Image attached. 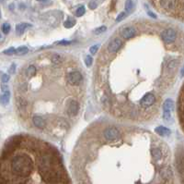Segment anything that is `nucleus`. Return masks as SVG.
Listing matches in <instances>:
<instances>
[{
  "label": "nucleus",
  "mask_w": 184,
  "mask_h": 184,
  "mask_svg": "<svg viewBox=\"0 0 184 184\" xmlns=\"http://www.w3.org/2000/svg\"><path fill=\"white\" fill-rule=\"evenodd\" d=\"M11 169L19 177H28L33 169L32 160L27 155L15 156L11 162Z\"/></svg>",
  "instance_id": "f257e3e1"
},
{
  "label": "nucleus",
  "mask_w": 184,
  "mask_h": 184,
  "mask_svg": "<svg viewBox=\"0 0 184 184\" xmlns=\"http://www.w3.org/2000/svg\"><path fill=\"white\" fill-rule=\"evenodd\" d=\"M104 137L108 141H114V140H117L120 137V132L114 127L108 128L107 130H105V131H104Z\"/></svg>",
  "instance_id": "f03ea898"
},
{
  "label": "nucleus",
  "mask_w": 184,
  "mask_h": 184,
  "mask_svg": "<svg viewBox=\"0 0 184 184\" xmlns=\"http://www.w3.org/2000/svg\"><path fill=\"white\" fill-rule=\"evenodd\" d=\"M67 81L72 85H78L82 81V75L78 71H72L67 74Z\"/></svg>",
  "instance_id": "7ed1b4c3"
},
{
  "label": "nucleus",
  "mask_w": 184,
  "mask_h": 184,
  "mask_svg": "<svg viewBox=\"0 0 184 184\" xmlns=\"http://www.w3.org/2000/svg\"><path fill=\"white\" fill-rule=\"evenodd\" d=\"M162 38L164 42L166 43H172L175 41L176 39V36H177V34H176V32L173 30V29H167L165 30L164 32L162 33Z\"/></svg>",
  "instance_id": "20e7f679"
},
{
  "label": "nucleus",
  "mask_w": 184,
  "mask_h": 184,
  "mask_svg": "<svg viewBox=\"0 0 184 184\" xmlns=\"http://www.w3.org/2000/svg\"><path fill=\"white\" fill-rule=\"evenodd\" d=\"M155 96L152 93H147L146 95L142 99H141V105L143 107H149L155 103Z\"/></svg>",
  "instance_id": "39448f33"
},
{
  "label": "nucleus",
  "mask_w": 184,
  "mask_h": 184,
  "mask_svg": "<svg viewBox=\"0 0 184 184\" xmlns=\"http://www.w3.org/2000/svg\"><path fill=\"white\" fill-rule=\"evenodd\" d=\"M122 45H123V42L121 41V39L120 38H115V39H113V40L109 44L108 49H109V52L115 53V52H117V51H118L121 48Z\"/></svg>",
  "instance_id": "423d86ee"
},
{
  "label": "nucleus",
  "mask_w": 184,
  "mask_h": 184,
  "mask_svg": "<svg viewBox=\"0 0 184 184\" xmlns=\"http://www.w3.org/2000/svg\"><path fill=\"white\" fill-rule=\"evenodd\" d=\"M160 4L166 10H173L178 5V0H160Z\"/></svg>",
  "instance_id": "0eeeda50"
},
{
  "label": "nucleus",
  "mask_w": 184,
  "mask_h": 184,
  "mask_svg": "<svg viewBox=\"0 0 184 184\" xmlns=\"http://www.w3.org/2000/svg\"><path fill=\"white\" fill-rule=\"evenodd\" d=\"M78 108H79V105L77 101H71L68 105V113L70 116H76L78 112Z\"/></svg>",
  "instance_id": "6e6552de"
},
{
  "label": "nucleus",
  "mask_w": 184,
  "mask_h": 184,
  "mask_svg": "<svg viewBox=\"0 0 184 184\" xmlns=\"http://www.w3.org/2000/svg\"><path fill=\"white\" fill-rule=\"evenodd\" d=\"M31 25L29 24V23H25V22H22V23H19L17 26H16V33H17L18 35H21L23 34L27 29H29Z\"/></svg>",
  "instance_id": "1a4fd4ad"
},
{
  "label": "nucleus",
  "mask_w": 184,
  "mask_h": 184,
  "mask_svg": "<svg viewBox=\"0 0 184 184\" xmlns=\"http://www.w3.org/2000/svg\"><path fill=\"white\" fill-rule=\"evenodd\" d=\"M135 34V29L133 28V27H128V28L123 29V33H122L123 37L125 39H130L134 36Z\"/></svg>",
  "instance_id": "9d476101"
},
{
  "label": "nucleus",
  "mask_w": 184,
  "mask_h": 184,
  "mask_svg": "<svg viewBox=\"0 0 184 184\" xmlns=\"http://www.w3.org/2000/svg\"><path fill=\"white\" fill-rule=\"evenodd\" d=\"M174 109V102L171 99H167L163 104V111L164 112H171Z\"/></svg>",
  "instance_id": "9b49d317"
},
{
  "label": "nucleus",
  "mask_w": 184,
  "mask_h": 184,
  "mask_svg": "<svg viewBox=\"0 0 184 184\" xmlns=\"http://www.w3.org/2000/svg\"><path fill=\"white\" fill-rule=\"evenodd\" d=\"M179 119H181V123L183 125V92L181 91V95H179Z\"/></svg>",
  "instance_id": "f8f14e48"
},
{
  "label": "nucleus",
  "mask_w": 184,
  "mask_h": 184,
  "mask_svg": "<svg viewBox=\"0 0 184 184\" xmlns=\"http://www.w3.org/2000/svg\"><path fill=\"white\" fill-rule=\"evenodd\" d=\"M33 123H34L35 126L39 129H44L45 127V121L40 116L33 117Z\"/></svg>",
  "instance_id": "ddd939ff"
},
{
  "label": "nucleus",
  "mask_w": 184,
  "mask_h": 184,
  "mask_svg": "<svg viewBox=\"0 0 184 184\" xmlns=\"http://www.w3.org/2000/svg\"><path fill=\"white\" fill-rule=\"evenodd\" d=\"M156 132L158 134H159L160 136H169L170 134V131L166 127L163 126H159L158 128H156Z\"/></svg>",
  "instance_id": "4468645a"
},
{
  "label": "nucleus",
  "mask_w": 184,
  "mask_h": 184,
  "mask_svg": "<svg viewBox=\"0 0 184 184\" xmlns=\"http://www.w3.org/2000/svg\"><path fill=\"white\" fill-rule=\"evenodd\" d=\"M9 98H10V93L9 91H7V92H4L1 96H0V103H1L2 105H6L9 104Z\"/></svg>",
  "instance_id": "2eb2a0df"
},
{
  "label": "nucleus",
  "mask_w": 184,
  "mask_h": 184,
  "mask_svg": "<svg viewBox=\"0 0 184 184\" xmlns=\"http://www.w3.org/2000/svg\"><path fill=\"white\" fill-rule=\"evenodd\" d=\"M160 175H161V177L164 179H170L172 177V171L169 167L164 168V169H162L161 172H160Z\"/></svg>",
  "instance_id": "dca6fc26"
},
{
  "label": "nucleus",
  "mask_w": 184,
  "mask_h": 184,
  "mask_svg": "<svg viewBox=\"0 0 184 184\" xmlns=\"http://www.w3.org/2000/svg\"><path fill=\"white\" fill-rule=\"evenodd\" d=\"M151 155L156 160H159L162 157V153L158 148H153V149L151 150Z\"/></svg>",
  "instance_id": "f3484780"
},
{
  "label": "nucleus",
  "mask_w": 184,
  "mask_h": 184,
  "mask_svg": "<svg viewBox=\"0 0 184 184\" xmlns=\"http://www.w3.org/2000/svg\"><path fill=\"white\" fill-rule=\"evenodd\" d=\"M51 61L53 62V64H60L62 63L63 61V58L59 56V55H53L52 57H51Z\"/></svg>",
  "instance_id": "a211bd4d"
},
{
  "label": "nucleus",
  "mask_w": 184,
  "mask_h": 184,
  "mask_svg": "<svg viewBox=\"0 0 184 184\" xmlns=\"http://www.w3.org/2000/svg\"><path fill=\"white\" fill-rule=\"evenodd\" d=\"M28 53V48L26 47V46H20V47H18L16 49V54L18 55H25Z\"/></svg>",
  "instance_id": "6ab92c4d"
},
{
  "label": "nucleus",
  "mask_w": 184,
  "mask_h": 184,
  "mask_svg": "<svg viewBox=\"0 0 184 184\" xmlns=\"http://www.w3.org/2000/svg\"><path fill=\"white\" fill-rule=\"evenodd\" d=\"M133 6H134V4H133L132 0H126V2H125V6H124L126 12H129V11L132 10Z\"/></svg>",
  "instance_id": "aec40b11"
},
{
  "label": "nucleus",
  "mask_w": 184,
  "mask_h": 184,
  "mask_svg": "<svg viewBox=\"0 0 184 184\" xmlns=\"http://www.w3.org/2000/svg\"><path fill=\"white\" fill-rule=\"evenodd\" d=\"M86 12V9H85V7H79L78 9H77L76 11V16L77 17H81V16H83V15L85 14Z\"/></svg>",
  "instance_id": "412c9836"
},
{
  "label": "nucleus",
  "mask_w": 184,
  "mask_h": 184,
  "mask_svg": "<svg viewBox=\"0 0 184 184\" xmlns=\"http://www.w3.org/2000/svg\"><path fill=\"white\" fill-rule=\"evenodd\" d=\"M35 73H36V68H35L34 66H30V67H29V69H27V74H28L29 77H32L33 75H35Z\"/></svg>",
  "instance_id": "4be33fe9"
},
{
  "label": "nucleus",
  "mask_w": 184,
  "mask_h": 184,
  "mask_svg": "<svg viewBox=\"0 0 184 184\" xmlns=\"http://www.w3.org/2000/svg\"><path fill=\"white\" fill-rule=\"evenodd\" d=\"M178 64L179 63H178L177 60H171L169 63V65H168V69H170V70H173L178 67Z\"/></svg>",
  "instance_id": "5701e85b"
},
{
  "label": "nucleus",
  "mask_w": 184,
  "mask_h": 184,
  "mask_svg": "<svg viewBox=\"0 0 184 184\" xmlns=\"http://www.w3.org/2000/svg\"><path fill=\"white\" fill-rule=\"evenodd\" d=\"M75 23H76V21H74V19H67V21H65L64 25H65V28H72V27L74 26V24H75Z\"/></svg>",
  "instance_id": "b1692460"
},
{
  "label": "nucleus",
  "mask_w": 184,
  "mask_h": 184,
  "mask_svg": "<svg viewBox=\"0 0 184 184\" xmlns=\"http://www.w3.org/2000/svg\"><path fill=\"white\" fill-rule=\"evenodd\" d=\"M2 32L5 34H7L10 32V25L9 23H4L2 26Z\"/></svg>",
  "instance_id": "393cba45"
},
{
  "label": "nucleus",
  "mask_w": 184,
  "mask_h": 184,
  "mask_svg": "<svg viewBox=\"0 0 184 184\" xmlns=\"http://www.w3.org/2000/svg\"><path fill=\"white\" fill-rule=\"evenodd\" d=\"M106 30H107L106 26H100V27H99V28H97L96 30H94V33H95V34H100V33H104Z\"/></svg>",
  "instance_id": "a878e982"
},
{
  "label": "nucleus",
  "mask_w": 184,
  "mask_h": 184,
  "mask_svg": "<svg viewBox=\"0 0 184 184\" xmlns=\"http://www.w3.org/2000/svg\"><path fill=\"white\" fill-rule=\"evenodd\" d=\"M171 117V112H163V119L167 121V122H169Z\"/></svg>",
  "instance_id": "bb28decb"
},
{
  "label": "nucleus",
  "mask_w": 184,
  "mask_h": 184,
  "mask_svg": "<svg viewBox=\"0 0 184 184\" xmlns=\"http://www.w3.org/2000/svg\"><path fill=\"white\" fill-rule=\"evenodd\" d=\"M19 101H18V107L19 108H25L26 105H27V103L25 100H23L21 98H18Z\"/></svg>",
  "instance_id": "cd10ccee"
},
{
  "label": "nucleus",
  "mask_w": 184,
  "mask_h": 184,
  "mask_svg": "<svg viewBox=\"0 0 184 184\" xmlns=\"http://www.w3.org/2000/svg\"><path fill=\"white\" fill-rule=\"evenodd\" d=\"M125 17H126V12H121V13L118 15V16H117V18H116V21H117V22L122 21Z\"/></svg>",
  "instance_id": "c85d7f7f"
},
{
  "label": "nucleus",
  "mask_w": 184,
  "mask_h": 184,
  "mask_svg": "<svg viewBox=\"0 0 184 184\" xmlns=\"http://www.w3.org/2000/svg\"><path fill=\"white\" fill-rule=\"evenodd\" d=\"M99 47H100V45H93V46H91L90 48H89V52H90L92 55L96 54L97 51H98V49H99Z\"/></svg>",
  "instance_id": "c756f323"
},
{
  "label": "nucleus",
  "mask_w": 184,
  "mask_h": 184,
  "mask_svg": "<svg viewBox=\"0 0 184 184\" xmlns=\"http://www.w3.org/2000/svg\"><path fill=\"white\" fill-rule=\"evenodd\" d=\"M4 54H6V55H13V54H16V49L14 47H10V48L4 51Z\"/></svg>",
  "instance_id": "7c9ffc66"
},
{
  "label": "nucleus",
  "mask_w": 184,
  "mask_h": 184,
  "mask_svg": "<svg viewBox=\"0 0 184 184\" xmlns=\"http://www.w3.org/2000/svg\"><path fill=\"white\" fill-rule=\"evenodd\" d=\"M92 61H93V59H92V57H86V59H85V63H86V65H87V67H90L91 66V64H92Z\"/></svg>",
  "instance_id": "2f4dec72"
},
{
  "label": "nucleus",
  "mask_w": 184,
  "mask_h": 184,
  "mask_svg": "<svg viewBox=\"0 0 184 184\" xmlns=\"http://www.w3.org/2000/svg\"><path fill=\"white\" fill-rule=\"evenodd\" d=\"M97 6H98V4H97L96 1H94V0H92V1L89 2V4H88V7H89V9H95L97 7Z\"/></svg>",
  "instance_id": "473e14b6"
},
{
  "label": "nucleus",
  "mask_w": 184,
  "mask_h": 184,
  "mask_svg": "<svg viewBox=\"0 0 184 184\" xmlns=\"http://www.w3.org/2000/svg\"><path fill=\"white\" fill-rule=\"evenodd\" d=\"M9 81V76L7 74H4L2 76V81L3 83H7Z\"/></svg>",
  "instance_id": "72a5a7b5"
},
{
  "label": "nucleus",
  "mask_w": 184,
  "mask_h": 184,
  "mask_svg": "<svg viewBox=\"0 0 184 184\" xmlns=\"http://www.w3.org/2000/svg\"><path fill=\"white\" fill-rule=\"evenodd\" d=\"M72 42L70 41H60L59 43H57L58 45H70Z\"/></svg>",
  "instance_id": "f704fd0d"
},
{
  "label": "nucleus",
  "mask_w": 184,
  "mask_h": 184,
  "mask_svg": "<svg viewBox=\"0 0 184 184\" xmlns=\"http://www.w3.org/2000/svg\"><path fill=\"white\" fill-rule=\"evenodd\" d=\"M15 70H16V65L12 64V65H11V67L9 68V73L13 74L15 72Z\"/></svg>",
  "instance_id": "c9c22d12"
},
{
  "label": "nucleus",
  "mask_w": 184,
  "mask_h": 184,
  "mask_svg": "<svg viewBox=\"0 0 184 184\" xmlns=\"http://www.w3.org/2000/svg\"><path fill=\"white\" fill-rule=\"evenodd\" d=\"M147 14H148V15H149V16H151L152 18H156V15H155L154 13H152V12H151V11H149V10H148V11H147Z\"/></svg>",
  "instance_id": "e433bc0d"
},
{
  "label": "nucleus",
  "mask_w": 184,
  "mask_h": 184,
  "mask_svg": "<svg viewBox=\"0 0 184 184\" xmlns=\"http://www.w3.org/2000/svg\"><path fill=\"white\" fill-rule=\"evenodd\" d=\"M2 90H3V92H7V91H9V87H7V85H3Z\"/></svg>",
  "instance_id": "4c0bfd02"
},
{
  "label": "nucleus",
  "mask_w": 184,
  "mask_h": 184,
  "mask_svg": "<svg viewBox=\"0 0 184 184\" xmlns=\"http://www.w3.org/2000/svg\"><path fill=\"white\" fill-rule=\"evenodd\" d=\"M37 1H39V2H47L48 0H37Z\"/></svg>",
  "instance_id": "58836bf2"
},
{
  "label": "nucleus",
  "mask_w": 184,
  "mask_h": 184,
  "mask_svg": "<svg viewBox=\"0 0 184 184\" xmlns=\"http://www.w3.org/2000/svg\"><path fill=\"white\" fill-rule=\"evenodd\" d=\"M3 1H4V0H0V2H3Z\"/></svg>",
  "instance_id": "ea45409f"
},
{
  "label": "nucleus",
  "mask_w": 184,
  "mask_h": 184,
  "mask_svg": "<svg viewBox=\"0 0 184 184\" xmlns=\"http://www.w3.org/2000/svg\"><path fill=\"white\" fill-rule=\"evenodd\" d=\"M0 39H1V35H0Z\"/></svg>",
  "instance_id": "a19ab883"
},
{
  "label": "nucleus",
  "mask_w": 184,
  "mask_h": 184,
  "mask_svg": "<svg viewBox=\"0 0 184 184\" xmlns=\"http://www.w3.org/2000/svg\"><path fill=\"white\" fill-rule=\"evenodd\" d=\"M0 17H1V13H0Z\"/></svg>",
  "instance_id": "79ce46f5"
}]
</instances>
